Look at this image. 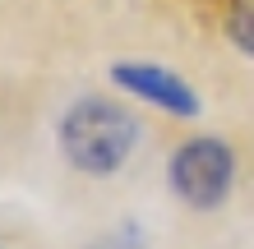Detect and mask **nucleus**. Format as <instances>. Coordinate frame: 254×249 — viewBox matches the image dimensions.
I'll use <instances>...</instances> for the list:
<instances>
[{
	"mask_svg": "<svg viewBox=\"0 0 254 249\" xmlns=\"http://www.w3.org/2000/svg\"><path fill=\"white\" fill-rule=\"evenodd\" d=\"M139 143V120L107 97L74 101L61 120V152L83 175H111L125 166V157Z\"/></svg>",
	"mask_w": 254,
	"mask_h": 249,
	"instance_id": "1",
	"label": "nucleus"
},
{
	"mask_svg": "<svg viewBox=\"0 0 254 249\" xmlns=\"http://www.w3.org/2000/svg\"><path fill=\"white\" fill-rule=\"evenodd\" d=\"M227 33L245 55H254V0H231L227 5Z\"/></svg>",
	"mask_w": 254,
	"mask_h": 249,
	"instance_id": "4",
	"label": "nucleus"
},
{
	"mask_svg": "<svg viewBox=\"0 0 254 249\" xmlns=\"http://www.w3.org/2000/svg\"><path fill=\"white\" fill-rule=\"evenodd\" d=\"M111 79L121 83V88H129V93H139L143 101L171 111V115H185V120H190V115H199V97H194L190 83L176 79L171 69H157V65H116Z\"/></svg>",
	"mask_w": 254,
	"mask_h": 249,
	"instance_id": "3",
	"label": "nucleus"
},
{
	"mask_svg": "<svg viewBox=\"0 0 254 249\" xmlns=\"http://www.w3.org/2000/svg\"><path fill=\"white\" fill-rule=\"evenodd\" d=\"M167 180L190 208H217L236 180V157L222 139H190L171 152Z\"/></svg>",
	"mask_w": 254,
	"mask_h": 249,
	"instance_id": "2",
	"label": "nucleus"
}]
</instances>
